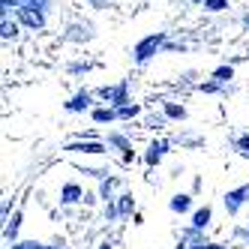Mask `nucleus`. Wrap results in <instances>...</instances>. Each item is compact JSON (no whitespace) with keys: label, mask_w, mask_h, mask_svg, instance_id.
Listing matches in <instances>:
<instances>
[{"label":"nucleus","mask_w":249,"mask_h":249,"mask_svg":"<svg viewBox=\"0 0 249 249\" xmlns=\"http://www.w3.org/2000/svg\"><path fill=\"white\" fill-rule=\"evenodd\" d=\"M210 219V210H198V213H195V225H204Z\"/></svg>","instance_id":"f257e3e1"}]
</instances>
